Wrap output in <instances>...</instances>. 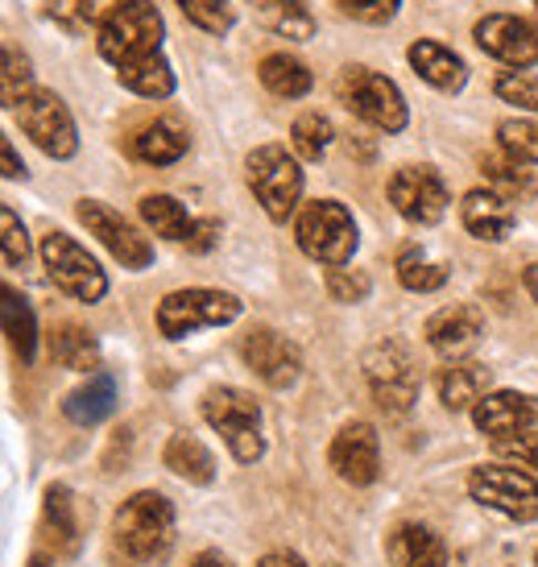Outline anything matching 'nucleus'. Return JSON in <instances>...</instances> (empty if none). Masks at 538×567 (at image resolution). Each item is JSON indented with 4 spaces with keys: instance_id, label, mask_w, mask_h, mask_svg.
<instances>
[{
    "instance_id": "35",
    "label": "nucleus",
    "mask_w": 538,
    "mask_h": 567,
    "mask_svg": "<svg viewBox=\"0 0 538 567\" xmlns=\"http://www.w3.org/2000/svg\"><path fill=\"white\" fill-rule=\"evenodd\" d=\"M290 137H294V154H299V158L319 162L323 154H328L335 128L323 112H302L299 121H294V128H290Z\"/></svg>"
},
{
    "instance_id": "23",
    "label": "nucleus",
    "mask_w": 538,
    "mask_h": 567,
    "mask_svg": "<svg viewBox=\"0 0 538 567\" xmlns=\"http://www.w3.org/2000/svg\"><path fill=\"white\" fill-rule=\"evenodd\" d=\"M435 385H439L447 410H476L480 398L489 394V369L476 361H447Z\"/></svg>"
},
{
    "instance_id": "32",
    "label": "nucleus",
    "mask_w": 538,
    "mask_h": 567,
    "mask_svg": "<svg viewBox=\"0 0 538 567\" xmlns=\"http://www.w3.org/2000/svg\"><path fill=\"white\" fill-rule=\"evenodd\" d=\"M4 336L21 361L30 364L33 352H38V323H33L30 302L17 295L13 286H4Z\"/></svg>"
},
{
    "instance_id": "13",
    "label": "nucleus",
    "mask_w": 538,
    "mask_h": 567,
    "mask_svg": "<svg viewBox=\"0 0 538 567\" xmlns=\"http://www.w3.org/2000/svg\"><path fill=\"white\" fill-rule=\"evenodd\" d=\"M75 216H80L83 228H87L92 237H100V245H104L125 269H145L149 261H154V245H149V237H142L125 216H116V212L104 207L100 199H80Z\"/></svg>"
},
{
    "instance_id": "47",
    "label": "nucleus",
    "mask_w": 538,
    "mask_h": 567,
    "mask_svg": "<svg viewBox=\"0 0 538 567\" xmlns=\"http://www.w3.org/2000/svg\"><path fill=\"white\" fill-rule=\"evenodd\" d=\"M257 567H307L294 551H269Z\"/></svg>"
},
{
    "instance_id": "9",
    "label": "nucleus",
    "mask_w": 538,
    "mask_h": 567,
    "mask_svg": "<svg viewBox=\"0 0 538 567\" xmlns=\"http://www.w3.org/2000/svg\"><path fill=\"white\" fill-rule=\"evenodd\" d=\"M468 493L473 502L485 509L501 514L509 522H535L538 518V481L523 468H506V464H480L468 476Z\"/></svg>"
},
{
    "instance_id": "41",
    "label": "nucleus",
    "mask_w": 538,
    "mask_h": 567,
    "mask_svg": "<svg viewBox=\"0 0 538 567\" xmlns=\"http://www.w3.org/2000/svg\"><path fill=\"white\" fill-rule=\"evenodd\" d=\"M373 290V278L364 269H328V295L335 302H364Z\"/></svg>"
},
{
    "instance_id": "52",
    "label": "nucleus",
    "mask_w": 538,
    "mask_h": 567,
    "mask_svg": "<svg viewBox=\"0 0 538 567\" xmlns=\"http://www.w3.org/2000/svg\"><path fill=\"white\" fill-rule=\"evenodd\" d=\"M535 4H538V0H535Z\"/></svg>"
},
{
    "instance_id": "16",
    "label": "nucleus",
    "mask_w": 538,
    "mask_h": 567,
    "mask_svg": "<svg viewBox=\"0 0 538 567\" xmlns=\"http://www.w3.org/2000/svg\"><path fill=\"white\" fill-rule=\"evenodd\" d=\"M332 468L340 481H349V485L364 488L373 485L381 473V443H377V431L369 423H349L340 426V435L332 440Z\"/></svg>"
},
{
    "instance_id": "3",
    "label": "nucleus",
    "mask_w": 538,
    "mask_h": 567,
    "mask_svg": "<svg viewBox=\"0 0 538 567\" xmlns=\"http://www.w3.org/2000/svg\"><path fill=\"white\" fill-rule=\"evenodd\" d=\"M294 240L299 249L319 261V266H349L352 252H356V224L352 212L335 199H315V204H302L299 220H294Z\"/></svg>"
},
{
    "instance_id": "34",
    "label": "nucleus",
    "mask_w": 538,
    "mask_h": 567,
    "mask_svg": "<svg viewBox=\"0 0 538 567\" xmlns=\"http://www.w3.org/2000/svg\"><path fill=\"white\" fill-rule=\"evenodd\" d=\"M116 80L125 83L133 95H142V100H166V95H175V71L166 59H145L137 66H125V71H116Z\"/></svg>"
},
{
    "instance_id": "14",
    "label": "nucleus",
    "mask_w": 538,
    "mask_h": 567,
    "mask_svg": "<svg viewBox=\"0 0 538 567\" xmlns=\"http://www.w3.org/2000/svg\"><path fill=\"white\" fill-rule=\"evenodd\" d=\"M390 204L411 224H439L447 212V183L431 166H402L390 178Z\"/></svg>"
},
{
    "instance_id": "43",
    "label": "nucleus",
    "mask_w": 538,
    "mask_h": 567,
    "mask_svg": "<svg viewBox=\"0 0 538 567\" xmlns=\"http://www.w3.org/2000/svg\"><path fill=\"white\" fill-rule=\"evenodd\" d=\"M493 447H497V456L518 460L523 468H535L538 473V431H518L509 440H493Z\"/></svg>"
},
{
    "instance_id": "33",
    "label": "nucleus",
    "mask_w": 538,
    "mask_h": 567,
    "mask_svg": "<svg viewBox=\"0 0 538 567\" xmlns=\"http://www.w3.org/2000/svg\"><path fill=\"white\" fill-rule=\"evenodd\" d=\"M397 282L414 290V295H431V290H439L447 282V266L444 261H431L418 245H406V249L397 252Z\"/></svg>"
},
{
    "instance_id": "2",
    "label": "nucleus",
    "mask_w": 538,
    "mask_h": 567,
    "mask_svg": "<svg viewBox=\"0 0 538 567\" xmlns=\"http://www.w3.org/2000/svg\"><path fill=\"white\" fill-rule=\"evenodd\" d=\"M162 13L149 4V0H121L112 4L108 13L100 17L95 25V47H100V59L112 63L116 71L125 66H137L145 59H158L162 54Z\"/></svg>"
},
{
    "instance_id": "20",
    "label": "nucleus",
    "mask_w": 538,
    "mask_h": 567,
    "mask_svg": "<svg viewBox=\"0 0 538 567\" xmlns=\"http://www.w3.org/2000/svg\"><path fill=\"white\" fill-rule=\"evenodd\" d=\"M411 66L418 71V80L431 83L435 92H459L468 83V66L456 50L444 47V42H431V38H418L411 50H406Z\"/></svg>"
},
{
    "instance_id": "6",
    "label": "nucleus",
    "mask_w": 538,
    "mask_h": 567,
    "mask_svg": "<svg viewBox=\"0 0 538 567\" xmlns=\"http://www.w3.org/2000/svg\"><path fill=\"white\" fill-rule=\"evenodd\" d=\"M340 100H344V109L361 116L364 125L381 128V133H402L411 121L397 83L369 71V66H344L340 71Z\"/></svg>"
},
{
    "instance_id": "25",
    "label": "nucleus",
    "mask_w": 538,
    "mask_h": 567,
    "mask_svg": "<svg viewBox=\"0 0 538 567\" xmlns=\"http://www.w3.org/2000/svg\"><path fill=\"white\" fill-rule=\"evenodd\" d=\"M480 174H485L489 190H497L509 204H530L538 195L535 171H530L526 162H514L509 154H485V158H480Z\"/></svg>"
},
{
    "instance_id": "17",
    "label": "nucleus",
    "mask_w": 538,
    "mask_h": 567,
    "mask_svg": "<svg viewBox=\"0 0 538 567\" xmlns=\"http://www.w3.org/2000/svg\"><path fill=\"white\" fill-rule=\"evenodd\" d=\"M480 331H485L480 311L468 307V302H452V307H444V311H435V316L427 319L423 336H427V344L435 348L439 357L464 361L476 348V340H480Z\"/></svg>"
},
{
    "instance_id": "18",
    "label": "nucleus",
    "mask_w": 538,
    "mask_h": 567,
    "mask_svg": "<svg viewBox=\"0 0 538 567\" xmlns=\"http://www.w3.org/2000/svg\"><path fill=\"white\" fill-rule=\"evenodd\" d=\"M476 431H485L493 440H509L526 426L538 423V398L535 394H518V390H497V394H485L480 406L473 410Z\"/></svg>"
},
{
    "instance_id": "10",
    "label": "nucleus",
    "mask_w": 538,
    "mask_h": 567,
    "mask_svg": "<svg viewBox=\"0 0 538 567\" xmlns=\"http://www.w3.org/2000/svg\"><path fill=\"white\" fill-rule=\"evenodd\" d=\"M42 261H46L50 282L59 286V290H66L71 299L100 302L104 295H108V278H104L100 261H95L83 245H75L66 233H50V237H42Z\"/></svg>"
},
{
    "instance_id": "46",
    "label": "nucleus",
    "mask_w": 538,
    "mask_h": 567,
    "mask_svg": "<svg viewBox=\"0 0 538 567\" xmlns=\"http://www.w3.org/2000/svg\"><path fill=\"white\" fill-rule=\"evenodd\" d=\"M0 162H4V178H25V166L17 162V150H13V142H9V137L0 142Z\"/></svg>"
},
{
    "instance_id": "50",
    "label": "nucleus",
    "mask_w": 538,
    "mask_h": 567,
    "mask_svg": "<svg viewBox=\"0 0 538 567\" xmlns=\"http://www.w3.org/2000/svg\"><path fill=\"white\" fill-rule=\"evenodd\" d=\"M30 567H50V559H42V555H33Z\"/></svg>"
},
{
    "instance_id": "38",
    "label": "nucleus",
    "mask_w": 538,
    "mask_h": 567,
    "mask_svg": "<svg viewBox=\"0 0 538 567\" xmlns=\"http://www.w3.org/2000/svg\"><path fill=\"white\" fill-rule=\"evenodd\" d=\"M0 80H4V104L9 109H17L25 95L38 92L33 87V63L17 47H4V75Z\"/></svg>"
},
{
    "instance_id": "15",
    "label": "nucleus",
    "mask_w": 538,
    "mask_h": 567,
    "mask_svg": "<svg viewBox=\"0 0 538 567\" xmlns=\"http://www.w3.org/2000/svg\"><path fill=\"white\" fill-rule=\"evenodd\" d=\"M240 357L254 369L257 378L266 381L269 390H290L299 381L302 357L299 348L290 344L286 336H278L273 328H254L240 340Z\"/></svg>"
},
{
    "instance_id": "28",
    "label": "nucleus",
    "mask_w": 538,
    "mask_h": 567,
    "mask_svg": "<svg viewBox=\"0 0 538 567\" xmlns=\"http://www.w3.org/2000/svg\"><path fill=\"white\" fill-rule=\"evenodd\" d=\"M142 220L154 228V237H166V240H175V245H190L195 228H199V220H195L178 199H170V195H145Z\"/></svg>"
},
{
    "instance_id": "12",
    "label": "nucleus",
    "mask_w": 538,
    "mask_h": 567,
    "mask_svg": "<svg viewBox=\"0 0 538 567\" xmlns=\"http://www.w3.org/2000/svg\"><path fill=\"white\" fill-rule=\"evenodd\" d=\"M473 38L489 59L514 66V71L538 66V25L526 21V17H514V13L480 17L473 25Z\"/></svg>"
},
{
    "instance_id": "21",
    "label": "nucleus",
    "mask_w": 538,
    "mask_h": 567,
    "mask_svg": "<svg viewBox=\"0 0 538 567\" xmlns=\"http://www.w3.org/2000/svg\"><path fill=\"white\" fill-rule=\"evenodd\" d=\"M254 4V17L261 30H269L273 38H286V42H307L315 38V13L307 0H249Z\"/></svg>"
},
{
    "instance_id": "8",
    "label": "nucleus",
    "mask_w": 538,
    "mask_h": 567,
    "mask_svg": "<svg viewBox=\"0 0 538 567\" xmlns=\"http://www.w3.org/2000/svg\"><path fill=\"white\" fill-rule=\"evenodd\" d=\"M364 378L369 390L377 398L381 410L390 414H406L418 402V369H414L411 348L402 340H381L364 352Z\"/></svg>"
},
{
    "instance_id": "4",
    "label": "nucleus",
    "mask_w": 538,
    "mask_h": 567,
    "mask_svg": "<svg viewBox=\"0 0 538 567\" xmlns=\"http://www.w3.org/2000/svg\"><path fill=\"white\" fill-rule=\"evenodd\" d=\"M204 419L211 423V431H220L228 452L240 464H254L266 456V440H261V406L254 394H245L237 385H220L207 390L204 398Z\"/></svg>"
},
{
    "instance_id": "5",
    "label": "nucleus",
    "mask_w": 538,
    "mask_h": 567,
    "mask_svg": "<svg viewBox=\"0 0 538 567\" xmlns=\"http://www.w3.org/2000/svg\"><path fill=\"white\" fill-rule=\"evenodd\" d=\"M245 178H249L257 204L266 207L269 220L286 224L294 216V207L302 199V171L294 154H286L282 145H257L245 158Z\"/></svg>"
},
{
    "instance_id": "29",
    "label": "nucleus",
    "mask_w": 538,
    "mask_h": 567,
    "mask_svg": "<svg viewBox=\"0 0 538 567\" xmlns=\"http://www.w3.org/2000/svg\"><path fill=\"white\" fill-rule=\"evenodd\" d=\"M257 80L266 87L269 95H278V100H299V95L311 92V71L307 63H299L294 54H266L261 66H257Z\"/></svg>"
},
{
    "instance_id": "11",
    "label": "nucleus",
    "mask_w": 538,
    "mask_h": 567,
    "mask_svg": "<svg viewBox=\"0 0 538 567\" xmlns=\"http://www.w3.org/2000/svg\"><path fill=\"white\" fill-rule=\"evenodd\" d=\"M17 121L25 128V137H30L46 158H75V150H80V133H75V121H71V112L66 104L59 100L54 92H30L21 104H17Z\"/></svg>"
},
{
    "instance_id": "19",
    "label": "nucleus",
    "mask_w": 538,
    "mask_h": 567,
    "mask_svg": "<svg viewBox=\"0 0 538 567\" xmlns=\"http://www.w3.org/2000/svg\"><path fill=\"white\" fill-rule=\"evenodd\" d=\"M459 220H464V228H468L476 240L497 245V240H506L509 233H514V204L501 199V195L489 187L468 190L464 204H459Z\"/></svg>"
},
{
    "instance_id": "49",
    "label": "nucleus",
    "mask_w": 538,
    "mask_h": 567,
    "mask_svg": "<svg viewBox=\"0 0 538 567\" xmlns=\"http://www.w3.org/2000/svg\"><path fill=\"white\" fill-rule=\"evenodd\" d=\"M523 282H526V290H530V299L538 302V261H535V266H526Z\"/></svg>"
},
{
    "instance_id": "51",
    "label": "nucleus",
    "mask_w": 538,
    "mask_h": 567,
    "mask_svg": "<svg viewBox=\"0 0 538 567\" xmlns=\"http://www.w3.org/2000/svg\"><path fill=\"white\" fill-rule=\"evenodd\" d=\"M535 567H538V555H535Z\"/></svg>"
},
{
    "instance_id": "45",
    "label": "nucleus",
    "mask_w": 538,
    "mask_h": 567,
    "mask_svg": "<svg viewBox=\"0 0 538 567\" xmlns=\"http://www.w3.org/2000/svg\"><path fill=\"white\" fill-rule=\"evenodd\" d=\"M216 240H220V220H199V228H195V237H190L187 249L190 252H207Z\"/></svg>"
},
{
    "instance_id": "30",
    "label": "nucleus",
    "mask_w": 538,
    "mask_h": 567,
    "mask_svg": "<svg viewBox=\"0 0 538 567\" xmlns=\"http://www.w3.org/2000/svg\"><path fill=\"white\" fill-rule=\"evenodd\" d=\"M50 357L71 369V373H92L100 369V344L95 336L80 323H63V328L50 336Z\"/></svg>"
},
{
    "instance_id": "48",
    "label": "nucleus",
    "mask_w": 538,
    "mask_h": 567,
    "mask_svg": "<svg viewBox=\"0 0 538 567\" xmlns=\"http://www.w3.org/2000/svg\"><path fill=\"white\" fill-rule=\"evenodd\" d=\"M190 567H232V564H228V559H224L220 551H199Z\"/></svg>"
},
{
    "instance_id": "24",
    "label": "nucleus",
    "mask_w": 538,
    "mask_h": 567,
    "mask_svg": "<svg viewBox=\"0 0 538 567\" xmlns=\"http://www.w3.org/2000/svg\"><path fill=\"white\" fill-rule=\"evenodd\" d=\"M187 150H190L187 128H178L175 121H154V125L137 128V133L128 137V154L137 162H145V166H170V162H178Z\"/></svg>"
},
{
    "instance_id": "7",
    "label": "nucleus",
    "mask_w": 538,
    "mask_h": 567,
    "mask_svg": "<svg viewBox=\"0 0 538 567\" xmlns=\"http://www.w3.org/2000/svg\"><path fill=\"white\" fill-rule=\"evenodd\" d=\"M240 316V299L228 290H207V286H190L175 290L158 302V331L166 340H183L199 328H224Z\"/></svg>"
},
{
    "instance_id": "42",
    "label": "nucleus",
    "mask_w": 538,
    "mask_h": 567,
    "mask_svg": "<svg viewBox=\"0 0 538 567\" xmlns=\"http://www.w3.org/2000/svg\"><path fill=\"white\" fill-rule=\"evenodd\" d=\"M0 233H4V266H25L30 237H25V224L17 220L13 207H0Z\"/></svg>"
},
{
    "instance_id": "40",
    "label": "nucleus",
    "mask_w": 538,
    "mask_h": 567,
    "mask_svg": "<svg viewBox=\"0 0 538 567\" xmlns=\"http://www.w3.org/2000/svg\"><path fill=\"white\" fill-rule=\"evenodd\" d=\"M497 95L506 100V104H514V109L523 112H538V75H530V71H506V75H497Z\"/></svg>"
},
{
    "instance_id": "27",
    "label": "nucleus",
    "mask_w": 538,
    "mask_h": 567,
    "mask_svg": "<svg viewBox=\"0 0 538 567\" xmlns=\"http://www.w3.org/2000/svg\"><path fill=\"white\" fill-rule=\"evenodd\" d=\"M112 406H116V381H112L108 373H95V378H87V385H80L75 394H66L63 414L71 423L95 426L108 419Z\"/></svg>"
},
{
    "instance_id": "31",
    "label": "nucleus",
    "mask_w": 538,
    "mask_h": 567,
    "mask_svg": "<svg viewBox=\"0 0 538 567\" xmlns=\"http://www.w3.org/2000/svg\"><path fill=\"white\" fill-rule=\"evenodd\" d=\"M42 518H46V530H50V538L59 543V551L75 555V547H80V526H75V502H71V488L66 485L46 488V509H42Z\"/></svg>"
},
{
    "instance_id": "44",
    "label": "nucleus",
    "mask_w": 538,
    "mask_h": 567,
    "mask_svg": "<svg viewBox=\"0 0 538 567\" xmlns=\"http://www.w3.org/2000/svg\"><path fill=\"white\" fill-rule=\"evenodd\" d=\"M397 4L402 0H340V9L364 25H385V21H394L397 17Z\"/></svg>"
},
{
    "instance_id": "36",
    "label": "nucleus",
    "mask_w": 538,
    "mask_h": 567,
    "mask_svg": "<svg viewBox=\"0 0 538 567\" xmlns=\"http://www.w3.org/2000/svg\"><path fill=\"white\" fill-rule=\"evenodd\" d=\"M178 9H183L190 25H199L204 33H216V38L232 30V21H237L232 0H178Z\"/></svg>"
},
{
    "instance_id": "22",
    "label": "nucleus",
    "mask_w": 538,
    "mask_h": 567,
    "mask_svg": "<svg viewBox=\"0 0 538 567\" xmlns=\"http://www.w3.org/2000/svg\"><path fill=\"white\" fill-rule=\"evenodd\" d=\"M385 551H390V564L394 567H447V547L444 538L435 535L431 526H397L390 543H385Z\"/></svg>"
},
{
    "instance_id": "26",
    "label": "nucleus",
    "mask_w": 538,
    "mask_h": 567,
    "mask_svg": "<svg viewBox=\"0 0 538 567\" xmlns=\"http://www.w3.org/2000/svg\"><path fill=\"white\" fill-rule=\"evenodd\" d=\"M162 460H166V468H170V473L183 476V481H190V485H211V481H216V460H211V452L204 447V440H199V435H190V431L170 435Z\"/></svg>"
},
{
    "instance_id": "1",
    "label": "nucleus",
    "mask_w": 538,
    "mask_h": 567,
    "mask_svg": "<svg viewBox=\"0 0 538 567\" xmlns=\"http://www.w3.org/2000/svg\"><path fill=\"white\" fill-rule=\"evenodd\" d=\"M175 547V505L162 493H133L112 522V559L116 567H149Z\"/></svg>"
},
{
    "instance_id": "37",
    "label": "nucleus",
    "mask_w": 538,
    "mask_h": 567,
    "mask_svg": "<svg viewBox=\"0 0 538 567\" xmlns=\"http://www.w3.org/2000/svg\"><path fill=\"white\" fill-rule=\"evenodd\" d=\"M497 142H501V154L530 166V162H538V121H501Z\"/></svg>"
},
{
    "instance_id": "39",
    "label": "nucleus",
    "mask_w": 538,
    "mask_h": 567,
    "mask_svg": "<svg viewBox=\"0 0 538 567\" xmlns=\"http://www.w3.org/2000/svg\"><path fill=\"white\" fill-rule=\"evenodd\" d=\"M42 13L66 33H83L95 25V0H42Z\"/></svg>"
}]
</instances>
